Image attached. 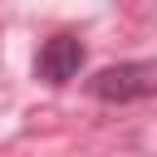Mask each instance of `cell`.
<instances>
[{"label": "cell", "mask_w": 157, "mask_h": 157, "mask_svg": "<svg viewBox=\"0 0 157 157\" xmlns=\"http://www.w3.org/2000/svg\"><path fill=\"white\" fill-rule=\"evenodd\" d=\"M93 98L103 103H132V98H152L157 93V59H128V64H108L88 78Z\"/></svg>", "instance_id": "1"}, {"label": "cell", "mask_w": 157, "mask_h": 157, "mask_svg": "<svg viewBox=\"0 0 157 157\" xmlns=\"http://www.w3.org/2000/svg\"><path fill=\"white\" fill-rule=\"evenodd\" d=\"M78 69H83V44H78L74 34L44 39L39 64H34V74H39L44 83H69V78H78Z\"/></svg>", "instance_id": "2"}]
</instances>
